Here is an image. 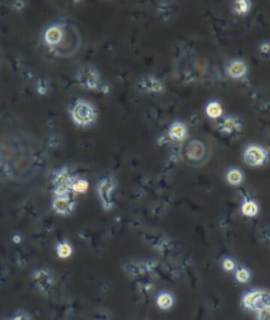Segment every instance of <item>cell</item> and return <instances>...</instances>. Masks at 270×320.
Segmentation results:
<instances>
[{
	"label": "cell",
	"mask_w": 270,
	"mask_h": 320,
	"mask_svg": "<svg viewBox=\"0 0 270 320\" xmlns=\"http://www.w3.org/2000/svg\"><path fill=\"white\" fill-rule=\"evenodd\" d=\"M226 181L231 186H240L244 182V173L238 168H231L226 173Z\"/></svg>",
	"instance_id": "obj_20"
},
{
	"label": "cell",
	"mask_w": 270,
	"mask_h": 320,
	"mask_svg": "<svg viewBox=\"0 0 270 320\" xmlns=\"http://www.w3.org/2000/svg\"><path fill=\"white\" fill-rule=\"evenodd\" d=\"M65 37V28L59 23L49 25L43 32V40L50 48H55L61 43Z\"/></svg>",
	"instance_id": "obj_11"
},
{
	"label": "cell",
	"mask_w": 270,
	"mask_h": 320,
	"mask_svg": "<svg viewBox=\"0 0 270 320\" xmlns=\"http://www.w3.org/2000/svg\"><path fill=\"white\" fill-rule=\"evenodd\" d=\"M242 306L249 312H258L259 310L270 306V292L266 290L249 291L243 296Z\"/></svg>",
	"instance_id": "obj_5"
},
{
	"label": "cell",
	"mask_w": 270,
	"mask_h": 320,
	"mask_svg": "<svg viewBox=\"0 0 270 320\" xmlns=\"http://www.w3.org/2000/svg\"><path fill=\"white\" fill-rule=\"evenodd\" d=\"M118 188V182L112 175L103 176L96 184V192L101 205L105 211H111L114 208V193Z\"/></svg>",
	"instance_id": "obj_4"
},
{
	"label": "cell",
	"mask_w": 270,
	"mask_h": 320,
	"mask_svg": "<svg viewBox=\"0 0 270 320\" xmlns=\"http://www.w3.org/2000/svg\"><path fill=\"white\" fill-rule=\"evenodd\" d=\"M235 278L239 283H247L250 281L251 273L247 268L241 266V268L237 269V271L235 273Z\"/></svg>",
	"instance_id": "obj_22"
},
{
	"label": "cell",
	"mask_w": 270,
	"mask_h": 320,
	"mask_svg": "<svg viewBox=\"0 0 270 320\" xmlns=\"http://www.w3.org/2000/svg\"><path fill=\"white\" fill-rule=\"evenodd\" d=\"M258 50L260 56L263 59H270V40L261 41Z\"/></svg>",
	"instance_id": "obj_24"
},
{
	"label": "cell",
	"mask_w": 270,
	"mask_h": 320,
	"mask_svg": "<svg viewBox=\"0 0 270 320\" xmlns=\"http://www.w3.org/2000/svg\"><path fill=\"white\" fill-rule=\"evenodd\" d=\"M89 187L90 184L86 179L76 176V179L74 180L73 184H72L71 191L73 194H83L89 190Z\"/></svg>",
	"instance_id": "obj_21"
},
{
	"label": "cell",
	"mask_w": 270,
	"mask_h": 320,
	"mask_svg": "<svg viewBox=\"0 0 270 320\" xmlns=\"http://www.w3.org/2000/svg\"><path fill=\"white\" fill-rule=\"evenodd\" d=\"M222 266L226 272H232L236 270V262L235 260L230 259V258H225L222 262Z\"/></svg>",
	"instance_id": "obj_27"
},
{
	"label": "cell",
	"mask_w": 270,
	"mask_h": 320,
	"mask_svg": "<svg viewBox=\"0 0 270 320\" xmlns=\"http://www.w3.org/2000/svg\"><path fill=\"white\" fill-rule=\"evenodd\" d=\"M138 90L148 95H161L166 91V84L154 74L143 75L137 81Z\"/></svg>",
	"instance_id": "obj_7"
},
{
	"label": "cell",
	"mask_w": 270,
	"mask_h": 320,
	"mask_svg": "<svg viewBox=\"0 0 270 320\" xmlns=\"http://www.w3.org/2000/svg\"><path fill=\"white\" fill-rule=\"evenodd\" d=\"M76 83L86 90L96 91L103 94H109L110 87L103 82L98 71L92 66L80 68L75 75Z\"/></svg>",
	"instance_id": "obj_2"
},
{
	"label": "cell",
	"mask_w": 270,
	"mask_h": 320,
	"mask_svg": "<svg viewBox=\"0 0 270 320\" xmlns=\"http://www.w3.org/2000/svg\"><path fill=\"white\" fill-rule=\"evenodd\" d=\"M11 320H32L33 317L29 312H25L23 310L18 311V312L15 313L14 316L10 317Z\"/></svg>",
	"instance_id": "obj_26"
},
{
	"label": "cell",
	"mask_w": 270,
	"mask_h": 320,
	"mask_svg": "<svg viewBox=\"0 0 270 320\" xmlns=\"http://www.w3.org/2000/svg\"><path fill=\"white\" fill-rule=\"evenodd\" d=\"M33 281L36 288L44 296H49L55 288L56 279L51 270L48 268H39L33 273Z\"/></svg>",
	"instance_id": "obj_6"
},
{
	"label": "cell",
	"mask_w": 270,
	"mask_h": 320,
	"mask_svg": "<svg viewBox=\"0 0 270 320\" xmlns=\"http://www.w3.org/2000/svg\"><path fill=\"white\" fill-rule=\"evenodd\" d=\"M20 241H21V238H20L19 235H15L13 237V242L14 243H20Z\"/></svg>",
	"instance_id": "obj_29"
},
{
	"label": "cell",
	"mask_w": 270,
	"mask_h": 320,
	"mask_svg": "<svg viewBox=\"0 0 270 320\" xmlns=\"http://www.w3.org/2000/svg\"><path fill=\"white\" fill-rule=\"evenodd\" d=\"M156 306L160 309V310H170L171 308L173 307L174 305V297L173 295L171 294L169 292H161L157 295L156 297Z\"/></svg>",
	"instance_id": "obj_18"
},
{
	"label": "cell",
	"mask_w": 270,
	"mask_h": 320,
	"mask_svg": "<svg viewBox=\"0 0 270 320\" xmlns=\"http://www.w3.org/2000/svg\"><path fill=\"white\" fill-rule=\"evenodd\" d=\"M205 113L211 120H219L223 117L224 108L219 101H210L205 107Z\"/></svg>",
	"instance_id": "obj_16"
},
{
	"label": "cell",
	"mask_w": 270,
	"mask_h": 320,
	"mask_svg": "<svg viewBox=\"0 0 270 320\" xmlns=\"http://www.w3.org/2000/svg\"><path fill=\"white\" fill-rule=\"evenodd\" d=\"M74 2H80V1H83V0H73Z\"/></svg>",
	"instance_id": "obj_30"
},
{
	"label": "cell",
	"mask_w": 270,
	"mask_h": 320,
	"mask_svg": "<svg viewBox=\"0 0 270 320\" xmlns=\"http://www.w3.org/2000/svg\"><path fill=\"white\" fill-rule=\"evenodd\" d=\"M76 179V175L72 173L70 167L64 165L61 167L54 169L50 175L51 183V191L55 195H64V194H73L71 191L72 184Z\"/></svg>",
	"instance_id": "obj_3"
},
{
	"label": "cell",
	"mask_w": 270,
	"mask_h": 320,
	"mask_svg": "<svg viewBox=\"0 0 270 320\" xmlns=\"http://www.w3.org/2000/svg\"><path fill=\"white\" fill-rule=\"evenodd\" d=\"M50 90H51V86H50L49 79L40 77L37 81V83H36V91H37V93L40 96H44L50 92Z\"/></svg>",
	"instance_id": "obj_23"
},
{
	"label": "cell",
	"mask_w": 270,
	"mask_h": 320,
	"mask_svg": "<svg viewBox=\"0 0 270 320\" xmlns=\"http://www.w3.org/2000/svg\"><path fill=\"white\" fill-rule=\"evenodd\" d=\"M248 65L244 59L235 58L229 61L225 71H226L228 77L235 79V81H240L248 74Z\"/></svg>",
	"instance_id": "obj_13"
},
{
	"label": "cell",
	"mask_w": 270,
	"mask_h": 320,
	"mask_svg": "<svg viewBox=\"0 0 270 320\" xmlns=\"http://www.w3.org/2000/svg\"><path fill=\"white\" fill-rule=\"evenodd\" d=\"M241 212L247 218H254L259 213L258 203L251 199H246L241 205Z\"/></svg>",
	"instance_id": "obj_19"
},
{
	"label": "cell",
	"mask_w": 270,
	"mask_h": 320,
	"mask_svg": "<svg viewBox=\"0 0 270 320\" xmlns=\"http://www.w3.org/2000/svg\"><path fill=\"white\" fill-rule=\"evenodd\" d=\"M157 266L155 261H145V262H128L124 265V271L131 278L142 276L148 273H151Z\"/></svg>",
	"instance_id": "obj_10"
},
{
	"label": "cell",
	"mask_w": 270,
	"mask_h": 320,
	"mask_svg": "<svg viewBox=\"0 0 270 320\" xmlns=\"http://www.w3.org/2000/svg\"><path fill=\"white\" fill-rule=\"evenodd\" d=\"M55 253L59 259H68L74 253L73 245H72L67 240H62L58 242L55 246Z\"/></svg>",
	"instance_id": "obj_17"
},
{
	"label": "cell",
	"mask_w": 270,
	"mask_h": 320,
	"mask_svg": "<svg viewBox=\"0 0 270 320\" xmlns=\"http://www.w3.org/2000/svg\"><path fill=\"white\" fill-rule=\"evenodd\" d=\"M256 313V317L259 320H270V306L259 310Z\"/></svg>",
	"instance_id": "obj_25"
},
{
	"label": "cell",
	"mask_w": 270,
	"mask_h": 320,
	"mask_svg": "<svg viewBox=\"0 0 270 320\" xmlns=\"http://www.w3.org/2000/svg\"><path fill=\"white\" fill-rule=\"evenodd\" d=\"M52 210L58 216L68 217L71 216L76 207V201L74 194L55 195L52 200Z\"/></svg>",
	"instance_id": "obj_8"
},
{
	"label": "cell",
	"mask_w": 270,
	"mask_h": 320,
	"mask_svg": "<svg viewBox=\"0 0 270 320\" xmlns=\"http://www.w3.org/2000/svg\"><path fill=\"white\" fill-rule=\"evenodd\" d=\"M242 128H243L242 121L239 118L231 117V115H228V117H225V118L222 117L221 119L218 120V123H217V130L225 136L236 135V133L242 130Z\"/></svg>",
	"instance_id": "obj_12"
},
{
	"label": "cell",
	"mask_w": 270,
	"mask_h": 320,
	"mask_svg": "<svg viewBox=\"0 0 270 320\" xmlns=\"http://www.w3.org/2000/svg\"><path fill=\"white\" fill-rule=\"evenodd\" d=\"M243 158L247 165L259 167L264 165L268 160V151L259 145H249L243 153Z\"/></svg>",
	"instance_id": "obj_9"
},
{
	"label": "cell",
	"mask_w": 270,
	"mask_h": 320,
	"mask_svg": "<svg viewBox=\"0 0 270 320\" xmlns=\"http://www.w3.org/2000/svg\"><path fill=\"white\" fill-rule=\"evenodd\" d=\"M69 114L75 126L86 129L95 125L98 119V109L92 102L78 99L70 106Z\"/></svg>",
	"instance_id": "obj_1"
},
{
	"label": "cell",
	"mask_w": 270,
	"mask_h": 320,
	"mask_svg": "<svg viewBox=\"0 0 270 320\" xmlns=\"http://www.w3.org/2000/svg\"><path fill=\"white\" fill-rule=\"evenodd\" d=\"M12 6H13V8H14L15 11L20 12V11H22L23 8H24L25 3H24L23 0H14Z\"/></svg>",
	"instance_id": "obj_28"
},
{
	"label": "cell",
	"mask_w": 270,
	"mask_h": 320,
	"mask_svg": "<svg viewBox=\"0 0 270 320\" xmlns=\"http://www.w3.org/2000/svg\"><path fill=\"white\" fill-rule=\"evenodd\" d=\"M231 8L235 15L244 17L247 16L253 8V1L251 0H232Z\"/></svg>",
	"instance_id": "obj_15"
},
{
	"label": "cell",
	"mask_w": 270,
	"mask_h": 320,
	"mask_svg": "<svg viewBox=\"0 0 270 320\" xmlns=\"http://www.w3.org/2000/svg\"><path fill=\"white\" fill-rule=\"evenodd\" d=\"M188 133L187 126L182 122H174L168 129V137L174 142H182L186 139Z\"/></svg>",
	"instance_id": "obj_14"
}]
</instances>
